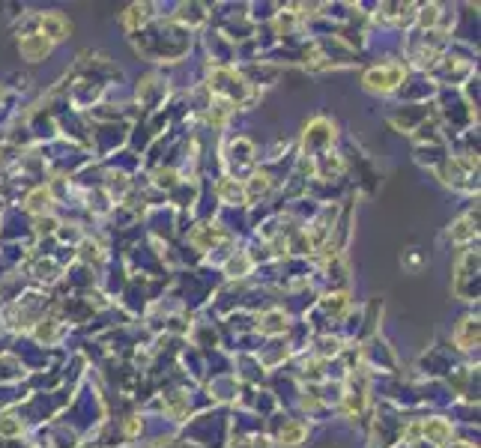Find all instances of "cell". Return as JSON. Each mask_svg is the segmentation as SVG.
Instances as JSON below:
<instances>
[{"label": "cell", "instance_id": "obj_1", "mask_svg": "<svg viewBox=\"0 0 481 448\" xmlns=\"http://www.w3.org/2000/svg\"><path fill=\"white\" fill-rule=\"evenodd\" d=\"M400 81V69H374V72H368L365 75V84L368 90H379V93H389V90H395Z\"/></svg>", "mask_w": 481, "mask_h": 448}, {"label": "cell", "instance_id": "obj_8", "mask_svg": "<svg viewBox=\"0 0 481 448\" xmlns=\"http://www.w3.org/2000/svg\"><path fill=\"white\" fill-rule=\"evenodd\" d=\"M266 332H278V329H284L281 326V314H270V317H266V326H263Z\"/></svg>", "mask_w": 481, "mask_h": 448}, {"label": "cell", "instance_id": "obj_7", "mask_svg": "<svg viewBox=\"0 0 481 448\" xmlns=\"http://www.w3.org/2000/svg\"><path fill=\"white\" fill-rule=\"evenodd\" d=\"M221 195H225L228 200H239V197H242V188L233 186L230 179H228V183H221Z\"/></svg>", "mask_w": 481, "mask_h": 448}, {"label": "cell", "instance_id": "obj_9", "mask_svg": "<svg viewBox=\"0 0 481 448\" xmlns=\"http://www.w3.org/2000/svg\"><path fill=\"white\" fill-rule=\"evenodd\" d=\"M281 440H290V445H296L302 440V428H296V424L293 428H287V433H281Z\"/></svg>", "mask_w": 481, "mask_h": 448}, {"label": "cell", "instance_id": "obj_4", "mask_svg": "<svg viewBox=\"0 0 481 448\" xmlns=\"http://www.w3.org/2000/svg\"><path fill=\"white\" fill-rule=\"evenodd\" d=\"M42 30H46V36L48 39H63L66 36V21L60 18V15H54V13H48V15H42Z\"/></svg>", "mask_w": 481, "mask_h": 448}, {"label": "cell", "instance_id": "obj_2", "mask_svg": "<svg viewBox=\"0 0 481 448\" xmlns=\"http://www.w3.org/2000/svg\"><path fill=\"white\" fill-rule=\"evenodd\" d=\"M48 51H51V42L46 36H27V39H21V54H25L27 60H42Z\"/></svg>", "mask_w": 481, "mask_h": 448}, {"label": "cell", "instance_id": "obj_3", "mask_svg": "<svg viewBox=\"0 0 481 448\" xmlns=\"http://www.w3.org/2000/svg\"><path fill=\"white\" fill-rule=\"evenodd\" d=\"M454 341L463 346V350H469V346H473L475 341H478V323L475 320H463L461 323V329L454 332Z\"/></svg>", "mask_w": 481, "mask_h": 448}, {"label": "cell", "instance_id": "obj_6", "mask_svg": "<svg viewBox=\"0 0 481 448\" xmlns=\"http://www.w3.org/2000/svg\"><path fill=\"white\" fill-rule=\"evenodd\" d=\"M48 192H46V188H39V192H33L30 195V209L33 212H39V209H48Z\"/></svg>", "mask_w": 481, "mask_h": 448}, {"label": "cell", "instance_id": "obj_5", "mask_svg": "<svg viewBox=\"0 0 481 448\" xmlns=\"http://www.w3.org/2000/svg\"><path fill=\"white\" fill-rule=\"evenodd\" d=\"M424 433H428L436 445H442L445 440H449L452 430H449V424H445V421H431V424H424Z\"/></svg>", "mask_w": 481, "mask_h": 448}]
</instances>
